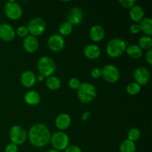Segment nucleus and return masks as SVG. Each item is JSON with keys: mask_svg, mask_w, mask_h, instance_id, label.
<instances>
[{"mask_svg": "<svg viewBox=\"0 0 152 152\" xmlns=\"http://www.w3.org/2000/svg\"><path fill=\"white\" fill-rule=\"evenodd\" d=\"M50 133L45 125L37 123L30 129L28 133L30 142L37 148H42L48 144L50 140Z\"/></svg>", "mask_w": 152, "mask_h": 152, "instance_id": "nucleus-1", "label": "nucleus"}, {"mask_svg": "<svg viewBox=\"0 0 152 152\" xmlns=\"http://www.w3.org/2000/svg\"><path fill=\"white\" fill-rule=\"evenodd\" d=\"M128 44L121 38H114L110 40L106 46V53L112 58H117L126 52Z\"/></svg>", "mask_w": 152, "mask_h": 152, "instance_id": "nucleus-2", "label": "nucleus"}, {"mask_svg": "<svg viewBox=\"0 0 152 152\" xmlns=\"http://www.w3.org/2000/svg\"><path fill=\"white\" fill-rule=\"evenodd\" d=\"M96 91L94 86L88 82L81 83L80 88L77 89V96L79 99L83 103H90L95 99Z\"/></svg>", "mask_w": 152, "mask_h": 152, "instance_id": "nucleus-3", "label": "nucleus"}, {"mask_svg": "<svg viewBox=\"0 0 152 152\" xmlns=\"http://www.w3.org/2000/svg\"><path fill=\"white\" fill-rule=\"evenodd\" d=\"M37 69L40 75L44 77H49L56 71V65L52 58L49 56H42L37 61Z\"/></svg>", "mask_w": 152, "mask_h": 152, "instance_id": "nucleus-4", "label": "nucleus"}, {"mask_svg": "<svg viewBox=\"0 0 152 152\" xmlns=\"http://www.w3.org/2000/svg\"><path fill=\"white\" fill-rule=\"evenodd\" d=\"M50 142L53 149L57 151H63L69 145L70 140L68 135L62 132H57L50 137Z\"/></svg>", "mask_w": 152, "mask_h": 152, "instance_id": "nucleus-5", "label": "nucleus"}, {"mask_svg": "<svg viewBox=\"0 0 152 152\" xmlns=\"http://www.w3.org/2000/svg\"><path fill=\"white\" fill-rule=\"evenodd\" d=\"M30 35L37 37L45 32L46 28L45 21L40 17H35L31 19L27 26Z\"/></svg>", "mask_w": 152, "mask_h": 152, "instance_id": "nucleus-6", "label": "nucleus"}, {"mask_svg": "<svg viewBox=\"0 0 152 152\" xmlns=\"http://www.w3.org/2000/svg\"><path fill=\"white\" fill-rule=\"evenodd\" d=\"M4 9L7 17L11 20H18L22 15V9L20 4L13 0L6 2Z\"/></svg>", "mask_w": 152, "mask_h": 152, "instance_id": "nucleus-7", "label": "nucleus"}, {"mask_svg": "<svg viewBox=\"0 0 152 152\" xmlns=\"http://www.w3.org/2000/svg\"><path fill=\"white\" fill-rule=\"evenodd\" d=\"M10 139L12 143L16 145H22L27 139L26 131L22 126L15 125L10 129Z\"/></svg>", "mask_w": 152, "mask_h": 152, "instance_id": "nucleus-8", "label": "nucleus"}, {"mask_svg": "<svg viewBox=\"0 0 152 152\" xmlns=\"http://www.w3.org/2000/svg\"><path fill=\"white\" fill-rule=\"evenodd\" d=\"M102 77L109 83H115L120 80V74L119 69L114 65H106L102 69Z\"/></svg>", "mask_w": 152, "mask_h": 152, "instance_id": "nucleus-9", "label": "nucleus"}, {"mask_svg": "<svg viewBox=\"0 0 152 152\" xmlns=\"http://www.w3.org/2000/svg\"><path fill=\"white\" fill-rule=\"evenodd\" d=\"M65 42L63 37L58 34H52L48 39V45L50 50L54 52H59L65 48Z\"/></svg>", "mask_w": 152, "mask_h": 152, "instance_id": "nucleus-10", "label": "nucleus"}, {"mask_svg": "<svg viewBox=\"0 0 152 152\" xmlns=\"http://www.w3.org/2000/svg\"><path fill=\"white\" fill-rule=\"evenodd\" d=\"M134 78L135 83L140 86H145L149 82L151 78V73L149 70L145 67H139L137 68L134 73Z\"/></svg>", "mask_w": 152, "mask_h": 152, "instance_id": "nucleus-11", "label": "nucleus"}, {"mask_svg": "<svg viewBox=\"0 0 152 152\" xmlns=\"http://www.w3.org/2000/svg\"><path fill=\"white\" fill-rule=\"evenodd\" d=\"M83 20V10L77 7H74L69 10L67 13V22L71 25H78L82 23Z\"/></svg>", "mask_w": 152, "mask_h": 152, "instance_id": "nucleus-12", "label": "nucleus"}, {"mask_svg": "<svg viewBox=\"0 0 152 152\" xmlns=\"http://www.w3.org/2000/svg\"><path fill=\"white\" fill-rule=\"evenodd\" d=\"M16 32L13 27L8 23L0 25V39L4 42H10L14 39Z\"/></svg>", "mask_w": 152, "mask_h": 152, "instance_id": "nucleus-13", "label": "nucleus"}, {"mask_svg": "<svg viewBox=\"0 0 152 152\" xmlns=\"http://www.w3.org/2000/svg\"><path fill=\"white\" fill-rule=\"evenodd\" d=\"M23 47L28 53H34L39 48V42L36 37L28 35L24 39Z\"/></svg>", "mask_w": 152, "mask_h": 152, "instance_id": "nucleus-14", "label": "nucleus"}, {"mask_svg": "<svg viewBox=\"0 0 152 152\" xmlns=\"http://www.w3.org/2000/svg\"><path fill=\"white\" fill-rule=\"evenodd\" d=\"M21 83L25 88H31L37 82V76L32 71H25L21 75Z\"/></svg>", "mask_w": 152, "mask_h": 152, "instance_id": "nucleus-15", "label": "nucleus"}, {"mask_svg": "<svg viewBox=\"0 0 152 152\" xmlns=\"http://www.w3.org/2000/svg\"><path fill=\"white\" fill-rule=\"evenodd\" d=\"M89 35L92 41L98 42L102 41L105 37V30L101 25H94L91 28Z\"/></svg>", "mask_w": 152, "mask_h": 152, "instance_id": "nucleus-16", "label": "nucleus"}, {"mask_svg": "<svg viewBox=\"0 0 152 152\" xmlns=\"http://www.w3.org/2000/svg\"><path fill=\"white\" fill-rule=\"evenodd\" d=\"M71 123V119L69 114L66 113H62L56 117L55 124L59 130H65L68 129Z\"/></svg>", "mask_w": 152, "mask_h": 152, "instance_id": "nucleus-17", "label": "nucleus"}, {"mask_svg": "<svg viewBox=\"0 0 152 152\" xmlns=\"http://www.w3.org/2000/svg\"><path fill=\"white\" fill-rule=\"evenodd\" d=\"M101 53L100 48L99 46L95 44H89L86 45L84 48V54L88 59H96L99 57Z\"/></svg>", "mask_w": 152, "mask_h": 152, "instance_id": "nucleus-18", "label": "nucleus"}, {"mask_svg": "<svg viewBox=\"0 0 152 152\" xmlns=\"http://www.w3.org/2000/svg\"><path fill=\"white\" fill-rule=\"evenodd\" d=\"M145 12L143 8L140 5L135 4L131 8L129 12V16L131 19L134 22H140L144 18Z\"/></svg>", "mask_w": 152, "mask_h": 152, "instance_id": "nucleus-19", "label": "nucleus"}, {"mask_svg": "<svg viewBox=\"0 0 152 152\" xmlns=\"http://www.w3.org/2000/svg\"><path fill=\"white\" fill-rule=\"evenodd\" d=\"M24 100L27 104L31 105H38L41 100L39 94L36 91H29L25 94L24 96Z\"/></svg>", "mask_w": 152, "mask_h": 152, "instance_id": "nucleus-20", "label": "nucleus"}, {"mask_svg": "<svg viewBox=\"0 0 152 152\" xmlns=\"http://www.w3.org/2000/svg\"><path fill=\"white\" fill-rule=\"evenodd\" d=\"M140 31L145 34V36L151 37L152 35V19L150 17L143 18L139 23Z\"/></svg>", "mask_w": 152, "mask_h": 152, "instance_id": "nucleus-21", "label": "nucleus"}, {"mask_svg": "<svg viewBox=\"0 0 152 152\" xmlns=\"http://www.w3.org/2000/svg\"><path fill=\"white\" fill-rule=\"evenodd\" d=\"M126 52L131 58L137 59L142 55V50L138 45H130L126 48Z\"/></svg>", "mask_w": 152, "mask_h": 152, "instance_id": "nucleus-22", "label": "nucleus"}, {"mask_svg": "<svg viewBox=\"0 0 152 152\" xmlns=\"http://www.w3.org/2000/svg\"><path fill=\"white\" fill-rule=\"evenodd\" d=\"M46 86L50 90L56 91L60 88L61 81L57 77L50 76L46 80Z\"/></svg>", "mask_w": 152, "mask_h": 152, "instance_id": "nucleus-23", "label": "nucleus"}, {"mask_svg": "<svg viewBox=\"0 0 152 152\" xmlns=\"http://www.w3.org/2000/svg\"><path fill=\"white\" fill-rule=\"evenodd\" d=\"M137 147L135 142L129 140H125L120 144V152H136Z\"/></svg>", "mask_w": 152, "mask_h": 152, "instance_id": "nucleus-24", "label": "nucleus"}, {"mask_svg": "<svg viewBox=\"0 0 152 152\" xmlns=\"http://www.w3.org/2000/svg\"><path fill=\"white\" fill-rule=\"evenodd\" d=\"M142 50H148L152 49V38L148 36H142L139 39V45Z\"/></svg>", "mask_w": 152, "mask_h": 152, "instance_id": "nucleus-25", "label": "nucleus"}, {"mask_svg": "<svg viewBox=\"0 0 152 152\" xmlns=\"http://www.w3.org/2000/svg\"><path fill=\"white\" fill-rule=\"evenodd\" d=\"M73 31V25L68 22H62L59 28V34L62 37L63 36H68L72 33Z\"/></svg>", "mask_w": 152, "mask_h": 152, "instance_id": "nucleus-26", "label": "nucleus"}, {"mask_svg": "<svg viewBox=\"0 0 152 152\" xmlns=\"http://www.w3.org/2000/svg\"><path fill=\"white\" fill-rule=\"evenodd\" d=\"M141 91V86L135 82L130 83L126 86V91L129 94L132 96H134L139 94Z\"/></svg>", "mask_w": 152, "mask_h": 152, "instance_id": "nucleus-27", "label": "nucleus"}, {"mask_svg": "<svg viewBox=\"0 0 152 152\" xmlns=\"http://www.w3.org/2000/svg\"><path fill=\"white\" fill-rule=\"evenodd\" d=\"M140 131L137 128H132L128 132V140L132 142H136L140 138Z\"/></svg>", "mask_w": 152, "mask_h": 152, "instance_id": "nucleus-28", "label": "nucleus"}, {"mask_svg": "<svg viewBox=\"0 0 152 152\" xmlns=\"http://www.w3.org/2000/svg\"><path fill=\"white\" fill-rule=\"evenodd\" d=\"M16 34H17L18 37H25L27 36H28L29 34V32H28V30L27 26H24V25H22V26H19V28H17L16 31Z\"/></svg>", "mask_w": 152, "mask_h": 152, "instance_id": "nucleus-29", "label": "nucleus"}, {"mask_svg": "<svg viewBox=\"0 0 152 152\" xmlns=\"http://www.w3.org/2000/svg\"><path fill=\"white\" fill-rule=\"evenodd\" d=\"M80 85H81V82L80 81L79 79L76 78V77L71 78L69 80V82H68V86H69V87L71 89H74V90H77L80 88Z\"/></svg>", "mask_w": 152, "mask_h": 152, "instance_id": "nucleus-30", "label": "nucleus"}, {"mask_svg": "<svg viewBox=\"0 0 152 152\" xmlns=\"http://www.w3.org/2000/svg\"><path fill=\"white\" fill-rule=\"evenodd\" d=\"M119 3L121 4L122 7L131 9L134 5H135L136 1L135 0H120Z\"/></svg>", "mask_w": 152, "mask_h": 152, "instance_id": "nucleus-31", "label": "nucleus"}, {"mask_svg": "<svg viewBox=\"0 0 152 152\" xmlns=\"http://www.w3.org/2000/svg\"><path fill=\"white\" fill-rule=\"evenodd\" d=\"M91 76L94 79H99L102 77V69L99 68H94L91 71Z\"/></svg>", "mask_w": 152, "mask_h": 152, "instance_id": "nucleus-32", "label": "nucleus"}, {"mask_svg": "<svg viewBox=\"0 0 152 152\" xmlns=\"http://www.w3.org/2000/svg\"><path fill=\"white\" fill-rule=\"evenodd\" d=\"M4 152H18L17 145L13 143H10L5 147Z\"/></svg>", "mask_w": 152, "mask_h": 152, "instance_id": "nucleus-33", "label": "nucleus"}, {"mask_svg": "<svg viewBox=\"0 0 152 152\" xmlns=\"http://www.w3.org/2000/svg\"><path fill=\"white\" fill-rule=\"evenodd\" d=\"M130 32L132 34H137L140 32V28L139 24H133L130 27Z\"/></svg>", "mask_w": 152, "mask_h": 152, "instance_id": "nucleus-34", "label": "nucleus"}, {"mask_svg": "<svg viewBox=\"0 0 152 152\" xmlns=\"http://www.w3.org/2000/svg\"><path fill=\"white\" fill-rule=\"evenodd\" d=\"M65 152H83L82 151L81 148H80L77 145H68L67 147V148L65 149Z\"/></svg>", "mask_w": 152, "mask_h": 152, "instance_id": "nucleus-35", "label": "nucleus"}, {"mask_svg": "<svg viewBox=\"0 0 152 152\" xmlns=\"http://www.w3.org/2000/svg\"><path fill=\"white\" fill-rule=\"evenodd\" d=\"M145 60L148 62V65H152V49L147 50L146 55H145Z\"/></svg>", "mask_w": 152, "mask_h": 152, "instance_id": "nucleus-36", "label": "nucleus"}, {"mask_svg": "<svg viewBox=\"0 0 152 152\" xmlns=\"http://www.w3.org/2000/svg\"><path fill=\"white\" fill-rule=\"evenodd\" d=\"M91 116V112L90 111H85L83 114H82V120H87Z\"/></svg>", "mask_w": 152, "mask_h": 152, "instance_id": "nucleus-37", "label": "nucleus"}, {"mask_svg": "<svg viewBox=\"0 0 152 152\" xmlns=\"http://www.w3.org/2000/svg\"><path fill=\"white\" fill-rule=\"evenodd\" d=\"M44 79H45L44 77H42V75L39 74V75L37 77V81L42 82L43 80H44Z\"/></svg>", "mask_w": 152, "mask_h": 152, "instance_id": "nucleus-38", "label": "nucleus"}, {"mask_svg": "<svg viewBox=\"0 0 152 152\" xmlns=\"http://www.w3.org/2000/svg\"><path fill=\"white\" fill-rule=\"evenodd\" d=\"M46 152H60V151H57V150H56V149H50V150H48V151H47Z\"/></svg>", "mask_w": 152, "mask_h": 152, "instance_id": "nucleus-39", "label": "nucleus"}]
</instances>
